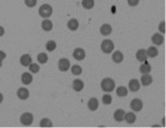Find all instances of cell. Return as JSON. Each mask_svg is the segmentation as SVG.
Returning a JSON list of instances; mask_svg holds the SVG:
<instances>
[{
  "label": "cell",
  "mask_w": 166,
  "mask_h": 128,
  "mask_svg": "<svg viewBox=\"0 0 166 128\" xmlns=\"http://www.w3.org/2000/svg\"><path fill=\"white\" fill-rule=\"evenodd\" d=\"M57 49V42L54 40H48L46 42V50L48 52H53Z\"/></svg>",
  "instance_id": "obj_27"
},
{
  "label": "cell",
  "mask_w": 166,
  "mask_h": 128,
  "mask_svg": "<svg viewBox=\"0 0 166 128\" xmlns=\"http://www.w3.org/2000/svg\"><path fill=\"white\" fill-rule=\"evenodd\" d=\"M112 26L111 25H109V23H104V25H102L100 26V33H101V35H103V36H108L110 35V34L112 33Z\"/></svg>",
  "instance_id": "obj_18"
},
{
  "label": "cell",
  "mask_w": 166,
  "mask_h": 128,
  "mask_svg": "<svg viewBox=\"0 0 166 128\" xmlns=\"http://www.w3.org/2000/svg\"><path fill=\"white\" fill-rule=\"evenodd\" d=\"M162 125L163 126H165V119L164 118H163V120H162Z\"/></svg>",
  "instance_id": "obj_39"
},
{
  "label": "cell",
  "mask_w": 166,
  "mask_h": 128,
  "mask_svg": "<svg viewBox=\"0 0 166 128\" xmlns=\"http://www.w3.org/2000/svg\"><path fill=\"white\" fill-rule=\"evenodd\" d=\"M83 88H84V83H83L82 79L76 78L73 82V89L75 90V91L80 92V91H82V90H83Z\"/></svg>",
  "instance_id": "obj_15"
},
{
  "label": "cell",
  "mask_w": 166,
  "mask_h": 128,
  "mask_svg": "<svg viewBox=\"0 0 166 128\" xmlns=\"http://www.w3.org/2000/svg\"><path fill=\"white\" fill-rule=\"evenodd\" d=\"M58 67H59V70L61 72H66L70 68V62H69V59H67V58H61L58 63Z\"/></svg>",
  "instance_id": "obj_6"
},
{
  "label": "cell",
  "mask_w": 166,
  "mask_h": 128,
  "mask_svg": "<svg viewBox=\"0 0 166 128\" xmlns=\"http://www.w3.org/2000/svg\"><path fill=\"white\" fill-rule=\"evenodd\" d=\"M52 12H53L52 7L48 3L42 4L39 9V15L41 16L42 18H49L50 16L52 15Z\"/></svg>",
  "instance_id": "obj_2"
},
{
  "label": "cell",
  "mask_w": 166,
  "mask_h": 128,
  "mask_svg": "<svg viewBox=\"0 0 166 128\" xmlns=\"http://www.w3.org/2000/svg\"><path fill=\"white\" fill-rule=\"evenodd\" d=\"M112 101H113V98L110 94H104L102 97V104H104V105H110Z\"/></svg>",
  "instance_id": "obj_32"
},
{
  "label": "cell",
  "mask_w": 166,
  "mask_h": 128,
  "mask_svg": "<svg viewBox=\"0 0 166 128\" xmlns=\"http://www.w3.org/2000/svg\"><path fill=\"white\" fill-rule=\"evenodd\" d=\"M73 56L76 60H83L85 58V51L82 48H76L73 52Z\"/></svg>",
  "instance_id": "obj_8"
},
{
  "label": "cell",
  "mask_w": 166,
  "mask_h": 128,
  "mask_svg": "<svg viewBox=\"0 0 166 128\" xmlns=\"http://www.w3.org/2000/svg\"><path fill=\"white\" fill-rule=\"evenodd\" d=\"M159 31H160V33L165 34V21H161V22H160Z\"/></svg>",
  "instance_id": "obj_34"
},
{
  "label": "cell",
  "mask_w": 166,
  "mask_h": 128,
  "mask_svg": "<svg viewBox=\"0 0 166 128\" xmlns=\"http://www.w3.org/2000/svg\"><path fill=\"white\" fill-rule=\"evenodd\" d=\"M20 123L23 126H30L33 123V114L30 112H25L20 116Z\"/></svg>",
  "instance_id": "obj_4"
},
{
  "label": "cell",
  "mask_w": 166,
  "mask_h": 128,
  "mask_svg": "<svg viewBox=\"0 0 166 128\" xmlns=\"http://www.w3.org/2000/svg\"><path fill=\"white\" fill-rule=\"evenodd\" d=\"M152 76L150 75L149 73H147V74H143L141 77V84L143 85V86H149V85H151L152 84Z\"/></svg>",
  "instance_id": "obj_16"
},
{
  "label": "cell",
  "mask_w": 166,
  "mask_h": 128,
  "mask_svg": "<svg viewBox=\"0 0 166 128\" xmlns=\"http://www.w3.org/2000/svg\"><path fill=\"white\" fill-rule=\"evenodd\" d=\"M32 81H33V76H32L31 72H25V73L21 74V83L23 85H30Z\"/></svg>",
  "instance_id": "obj_13"
},
{
  "label": "cell",
  "mask_w": 166,
  "mask_h": 128,
  "mask_svg": "<svg viewBox=\"0 0 166 128\" xmlns=\"http://www.w3.org/2000/svg\"><path fill=\"white\" fill-rule=\"evenodd\" d=\"M4 35V28L0 26V37H2Z\"/></svg>",
  "instance_id": "obj_37"
},
{
  "label": "cell",
  "mask_w": 166,
  "mask_h": 128,
  "mask_svg": "<svg viewBox=\"0 0 166 128\" xmlns=\"http://www.w3.org/2000/svg\"><path fill=\"white\" fill-rule=\"evenodd\" d=\"M2 101H3V94H2V93H0V104L2 103Z\"/></svg>",
  "instance_id": "obj_38"
},
{
  "label": "cell",
  "mask_w": 166,
  "mask_h": 128,
  "mask_svg": "<svg viewBox=\"0 0 166 128\" xmlns=\"http://www.w3.org/2000/svg\"><path fill=\"white\" fill-rule=\"evenodd\" d=\"M114 42L111 40V39H104V40L101 42V51L106 54H110L111 52L114 51Z\"/></svg>",
  "instance_id": "obj_3"
},
{
  "label": "cell",
  "mask_w": 166,
  "mask_h": 128,
  "mask_svg": "<svg viewBox=\"0 0 166 128\" xmlns=\"http://www.w3.org/2000/svg\"><path fill=\"white\" fill-rule=\"evenodd\" d=\"M37 3V0H25V4L28 7H34Z\"/></svg>",
  "instance_id": "obj_33"
},
{
  "label": "cell",
  "mask_w": 166,
  "mask_h": 128,
  "mask_svg": "<svg viewBox=\"0 0 166 128\" xmlns=\"http://www.w3.org/2000/svg\"><path fill=\"white\" fill-rule=\"evenodd\" d=\"M127 1L130 7H136V5L140 3V0H127Z\"/></svg>",
  "instance_id": "obj_35"
},
{
  "label": "cell",
  "mask_w": 166,
  "mask_h": 128,
  "mask_svg": "<svg viewBox=\"0 0 166 128\" xmlns=\"http://www.w3.org/2000/svg\"><path fill=\"white\" fill-rule=\"evenodd\" d=\"M16 94H17V97L19 98V100H23V101L28 100L29 97H30V92H29V90L25 87L19 88V89L17 90V93H16Z\"/></svg>",
  "instance_id": "obj_7"
},
{
  "label": "cell",
  "mask_w": 166,
  "mask_h": 128,
  "mask_svg": "<svg viewBox=\"0 0 166 128\" xmlns=\"http://www.w3.org/2000/svg\"><path fill=\"white\" fill-rule=\"evenodd\" d=\"M2 67V60H0V68Z\"/></svg>",
  "instance_id": "obj_40"
},
{
  "label": "cell",
  "mask_w": 166,
  "mask_h": 128,
  "mask_svg": "<svg viewBox=\"0 0 166 128\" xmlns=\"http://www.w3.org/2000/svg\"><path fill=\"white\" fill-rule=\"evenodd\" d=\"M150 71H151V66H150V64L147 63V60H146V62H144L140 66V72L142 74L150 73Z\"/></svg>",
  "instance_id": "obj_23"
},
{
  "label": "cell",
  "mask_w": 166,
  "mask_h": 128,
  "mask_svg": "<svg viewBox=\"0 0 166 128\" xmlns=\"http://www.w3.org/2000/svg\"><path fill=\"white\" fill-rule=\"evenodd\" d=\"M19 63L21 66L23 67H29L32 64V57L30 54H23L21 55L19 58Z\"/></svg>",
  "instance_id": "obj_10"
},
{
  "label": "cell",
  "mask_w": 166,
  "mask_h": 128,
  "mask_svg": "<svg viewBox=\"0 0 166 128\" xmlns=\"http://www.w3.org/2000/svg\"><path fill=\"white\" fill-rule=\"evenodd\" d=\"M99 107V102L96 97H91L87 102V108L91 111H96Z\"/></svg>",
  "instance_id": "obj_11"
},
{
  "label": "cell",
  "mask_w": 166,
  "mask_h": 128,
  "mask_svg": "<svg viewBox=\"0 0 166 128\" xmlns=\"http://www.w3.org/2000/svg\"><path fill=\"white\" fill-rule=\"evenodd\" d=\"M130 108L132 109L134 112H138L143 109V102L140 98H133L130 103Z\"/></svg>",
  "instance_id": "obj_5"
},
{
  "label": "cell",
  "mask_w": 166,
  "mask_h": 128,
  "mask_svg": "<svg viewBox=\"0 0 166 128\" xmlns=\"http://www.w3.org/2000/svg\"><path fill=\"white\" fill-rule=\"evenodd\" d=\"M37 62L39 64H42V65H45V64L48 62V55L44 52L39 53V54L37 55Z\"/></svg>",
  "instance_id": "obj_28"
},
{
  "label": "cell",
  "mask_w": 166,
  "mask_h": 128,
  "mask_svg": "<svg viewBox=\"0 0 166 128\" xmlns=\"http://www.w3.org/2000/svg\"><path fill=\"white\" fill-rule=\"evenodd\" d=\"M116 94H117V97H127V94H128V89L126 87L124 86H120L118 87L116 89Z\"/></svg>",
  "instance_id": "obj_25"
},
{
  "label": "cell",
  "mask_w": 166,
  "mask_h": 128,
  "mask_svg": "<svg viewBox=\"0 0 166 128\" xmlns=\"http://www.w3.org/2000/svg\"><path fill=\"white\" fill-rule=\"evenodd\" d=\"M71 73L74 74V75H80V74L82 73V68L78 65H74L71 66Z\"/></svg>",
  "instance_id": "obj_31"
},
{
  "label": "cell",
  "mask_w": 166,
  "mask_h": 128,
  "mask_svg": "<svg viewBox=\"0 0 166 128\" xmlns=\"http://www.w3.org/2000/svg\"><path fill=\"white\" fill-rule=\"evenodd\" d=\"M95 5V0H82V7L85 10H91Z\"/></svg>",
  "instance_id": "obj_26"
},
{
  "label": "cell",
  "mask_w": 166,
  "mask_h": 128,
  "mask_svg": "<svg viewBox=\"0 0 166 128\" xmlns=\"http://www.w3.org/2000/svg\"><path fill=\"white\" fill-rule=\"evenodd\" d=\"M39 64H35V63H32L30 66H29V70H30L31 73H33V74H36V73H39Z\"/></svg>",
  "instance_id": "obj_30"
},
{
  "label": "cell",
  "mask_w": 166,
  "mask_h": 128,
  "mask_svg": "<svg viewBox=\"0 0 166 128\" xmlns=\"http://www.w3.org/2000/svg\"><path fill=\"white\" fill-rule=\"evenodd\" d=\"M128 87H129V90L132 92H136L140 90L141 88V83L137 81L136 78H132L130 79L129 84H128Z\"/></svg>",
  "instance_id": "obj_9"
},
{
  "label": "cell",
  "mask_w": 166,
  "mask_h": 128,
  "mask_svg": "<svg viewBox=\"0 0 166 128\" xmlns=\"http://www.w3.org/2000/svg\"><path fill=\"white\" fill-rule=\"evenodd\" d=\"M5 57H7V54H5V52L0 51V60H3Z\"/></svg>",
  "instance_id": "obj_36"
},
{
  "label": "cell",
  "mask_w": 166,
  "mask_h": 128,
  "mask_svg": "<svg viewBox=\"0 0 166 128\" xmlns=\"http://www.w3.org/2000/svg\"><path fill=\"white\" fill-rule=\"evenodd\" d=\"M100 87L104 92H112L115 89L114 79L110 78V77H106V78H103L102 81H101Z\"/></svg>",
  "instance_id": "obj_1"
},
{
  "label": "cell",
  "mask_w": 166,
  "mask_h": 128,
  "mask_svg": "<svg viewBox=\"0 0 166 128\" xmlns=\"http://www.w3.org/2000/svg\"><path fill=\"white\" fill-rule=\"evenodd\" d=\"M42 29L44 31H46V32H49V31H51L52 30V28H53V23H52V21L51 20H49V19H45V20H43L42 21Z\"/></svg>",
  "instance_id": "obj_21"
},
{
  "label": "cell",
  "mask_w": 166,
  "mask_h": 128,
  "mask_svg": "<svg viewBox=\"0 0 166 128\" xmlns=\"http://www.w3.org/2000/svg\"><path fill=\"white\" fill-rule=\"evenodd\" d=\"M52 122L51 120H49L48 118H44L41 120V122H39V126L41 127H51L52 126Z\"/></svg>",
  "instance_id": "obj_29"
},
{
  "label": "cell",
  "mask_w": 166,
  "mask_h": 128,
  "mask_svg": "<svg viewBox=\"0 0 166 128\" xmlns=\"http://www.w3.org/2000/svg\"><path fill=\"white\" fill-rule=\"evenodd\" d=\"M67 28L70 31H77L79 28V21L77 20L76 18H71V19H69L67 22Z\"/></svg>",
  "instance_id": "obj_19"
},
{
  "label": "cell",
  "mask_w": 166,
  "mask_h": 128,
  "mask_svg": "<svg viewBox=\"0 0 166 128\" xmlns=\"http://www.w3.org/2000/svg\"><path fill=\"white\" fill-rule=\"evenodd\" d=\"M146 54H147V56L148 57H150V58H154V57H157L158 55H159V50L157 49L156 47H149L148 49L146 50Z\"/></svg>",
  "instance_id": "obj_22"
},
{
  "label": "cell",
  "mask_w": 166,
  "mask_h": 128,
  "mask_svg": "<svg viewBox=\"0 0 166 128\" xmlns=\"http://www.w3.org/2000/svg\"><path fill=\"white\" fill-rule=\"evenodd\" d=\"M135 56H136V59H137L138 62H141V63L146 62L147 58H148V56H147V54H146V50L145 49L137 50V52H136Z\"/></svg>",
  "instance_id": "obj_14"
},
{
  "label": "cell",
  "mask_w": 166,
  "mask_h": 128,
  "mask_svg": "<svg viewBox=\"0 0 166 128\" xmlns=\"http://www.w3.org/2000/svg\"><path fill=\"white\" fill-rule=\"evenodd\" d=\"M125 110L124 109H117L116 111L114 112V114H113V118H114V120L116 122H122L124 121V118H125Z\"/></svg>",
  "instance_id": "obj_17"
},
{
  "label": "cell",
  "mask_w": 166,
  "mask_h": 128,
  "mask_svg": "<svg viewBox=\"0 0 166 128\" xmlns=\"http://www.w3.org/2000/svg\"><path fill=\"white\" fill-rule=\"evenodd\" d=\"M151 41L153 42L156 46H162L163 42H164V37H163L162 34L160 33H156L153 34L151 37Z\"/></svg>",
  "instance_id": "obj_12"
},
{
  "label": "cell",
  "mask_w": 166,
  "mask_h": 128,
  "mask_svg": "<svg viewBox=\"0 0 166 128\" xmlns=\"http://www.w3.org/2000/svg\"><path fill=\"white\" fill-rule=\"evenodd\" d=\"M112 60H113L115 64H120L124 60V54L120 51H115L113 54H112Z\"/></svg>",
  "instance_id": "obj_20"
},
{
  "label": "cell",
  "mask_w": 166,
  "mask_h": 128,
  "mask_svg": "<svg viewBox=\"0 0 166 128\" xmlns=\"http://www.w3.org/2000/svg\"><path fill=\"white\" fill-rule=\"evenodd\" d=\"M124 121L127 122L128 124H133L136 121V116L134 114V112H128L125 113V118Z\"/></svg>",
  "instance_id": "obj_24"
}]
</instances>
